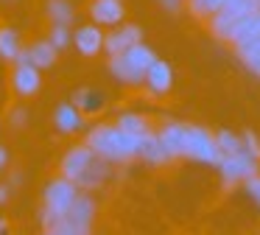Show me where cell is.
I'll list each match as a JSON object with an SVG mask.
<instances>
[{
	"label": "cell",
	"instance_id": "cell-34",
	"mask_svg": "<svg viewBox=\"0 0 260 235\" xmlns=\"http://www.w3.org/2000/svg\"><path fill=\"white\" fill-rule=\"evenodd\" d=\"M20 182H23V173H12V177H9V185H12V190L17 188Z\"/></svg>",
	"mask_w": 260,
	"mask_h": 235
},
{
	"label": "cell",
	"instance_id": "cell-8",
	"mask_svg": "<svg viewBox=\"0 0 260 235\" xmlns=\"http://www.w3.org/2000/svg\"><path fill=\"white\" fill-rule=\"evenodd\" d=\"M92 221H95V199L81 190L76 204L70 207L68 216L62 218V224L68 229H73V232H79V235H92Z\"/></svg>",
	"mask_w": 260,
	"mask_h": 235
},
{
	"label": "cell",
	"instance_id": "cell-28",
	"mask_svg": "<svg viewBox=\"0 0 260 235\" xmlns=\"http://www.w3.org/2000/svg\"><path fill=\"white\" fill-rule=\"evenodd\" d=\"M243 188H246V193H249V196H252V201H254V204L260 207V171L243 179Z\"/></svg>",
	"mask_w": 260,
	"mask_h": 235
},
{
	"label": "cell",
	"instance_id": "cell-36",
	"mask_svg": "<svg viewBox=\"0 0 260 235\" xmlns=\"http://www.w3.org/2000/svg\"><path fill=\"white\" fill-rule=\"evenodd\" d=\"M12 3H17V0H0V6H12Z\"/></svg>",
	"mask_w": 260,
	"mask_h": 235
},
{
	"label": "cell",
	"instance_id": "cell-19",
	"mask_svg": "<svg viewBox=\"0 0 260 235\" xmlns=\"http://www.w3.org/2000/svg\"><path fill=\"white\" fill-rule=\"evenodd\" d=\"M109 162L101 160V157H95V160L87 165V171L81 173L79 179H76V185H79V190H84V193H92V190H98L104 182L109 179Z\"/></svg>",
	"mask_w": 260,
	"mask_h": 235
},
{
	"label": "cell",
	"instance_id": "cell-25",
	"mask_svg": "<svg viewBox=\"0 0 260 235\" xmlns=\"http://www.w3.org/2000/svg\"><path fill=\"white\" fill-rule=\"evenodd\" d=\"M224 3H230V0H187V9H190V14H193V17L210 20V17H213Z\"/></svg>",
	"mask_w": 260,
	"mask_h": 235
},
{
	"label": "cell",
	"instance_id": "cell-12",
	"mask_svg": "<svg viewBox=\"0 0 260 235\" xmlns=\"http://www.w3.org/2000/svg\"><path fill=\"white\" fill-rule=\"evenodd\" d=\"M126 17L123 0H90V22L101 28H115Z\"/></svg>",
	"mask_w": 260,
	"mask_h": 235
},
{
	"label": "cell",
	"instance_id": "cell-4",
	"mask_svg": "<svg viewBox=\"0 0 260 235\" xmlns=\"http://www.w3.org/2000/svg\"><path fill=\"white\" fill-rule=\"evenodd\" d=\"M252 11H257L252 0H230V3H224V6H221V9L207 20L213 37H215V39H224V42H226V39L232 37V31H235V28L241 25V22L246 20Z\"/></svg>",
	"mask_w": 260,
	"mask_h": 235
},
{
	"label": "cell",
	"instance_id": "cell-3",
	"mask_svg": "<svg viewBox=\"0 0 260 235\" xmlns=\"http://www.w3.org/2000/svg\"><path fill=\"white\" fill-rule=\"evenodd\" d=\"M154 59H157V53H154L146 42H137V45H132L126 53L109 56L107 70H109V76L118 78L126 87H140L143 78H146V70L151 67Z\"/></svg>",
	"mask_w": 260,
	"mask_h": 235
},
{
	"label": "cell",
	"instance_id": "cell-14",
	"mask_svg": "<svg viewBox=\"0 0 260 235\" xmlns=\"http://www.w3.org/2000/svg\"><path fill=\"white\" fill-rule=\"evenodd\" d=\"M143 84H146V90L151 95H157V98H159V95H168L171 87H174V70H171V65L157 56V59L151 62V67L146 70Z\"/></svg>",
	"mask_w": 260,
	"mask_h": 235
},
{
	"label": "cell",
	"instance_id": "cell-31",
	"mask_svg": "<svg viewBox=\"0 0 260 235\" xmlns=\"http://www.w3.org/2000/svg\"><path fill=\"white\" fill-rule=\"evenodd\" d=\"M42 235H79V232H73V229H68L64 224H59V227H53V229H42Z\"/></svg>",
	"mask_w": 260,
	"mask_h": 235
},
{
	"label": "cell",
	"instance_id": "cell-1",
	"mask_svg": "<svg viewBox=\"0 0 260 235\" xmlns=\"http://www.w3.org/2000/svg\"><path fill=\"white\" fill-rule=\"evenodd\" d=\"M143 137H132L115 123H95L84 132V143L95 151V157L107 160L109 165H120L137 157Z\"/></svg>",
	"mask_w": 260,
	"mask_h": 235
},
{
	"label": "cell",
	"instance_id": "cell-10",
	"mask_svg": "<svg viewBox=\"0 0 260 235\" xmlns=\"http://www.w3.org/2000/svg\"><path fill=\"white\" fill-rule=\"evenodd\" d=\"M92 160H95V151L81 140V143L70 145V149L62 154V160H59V177L73 179V182H76V179L87 171V165H90Z\"/></svg>",
	"mask_w": 260,
	"mask_h": 235
},
{
	"label": "cell",
	"instance_id": "cell-18",
	"mask_svg": "<svg viewBox=\"0 0 260 235\" xmlns=\"http://www.w3.org/2000/svg\"><path fill=\"white\" fill-rule=\"evenodd\" d=\"M76 104V109L81 112L84 118H92L98 115V112L107 106V95L101 93V90H92V87H79L73 93V98H70Z\"/></svg>",
	"mask_w": 260,
	"mask_h": 235
},
{
	"label": "cell",
	"instance_id": "cell-20",
	"mask_svg": "<svg viewBox=\"0 0 260 235\" xmlns=\"http://www.w3.org/2000/svg\"><path fill=\"white\" fill-rule=\"evenodd\" d=\"M28 62L34 67H40V70H51L53 65H56V56H59V50L53 48L51 42H48V37L45 39H34V42L28 45Z\"/></svg>",
	"mask_w": 260,
	"mask_h": 235
},
{
	"label": "cell",
	"instance_id": "cell-29",
	"mask_svg": "<svg viewBox=\"0 0 260 235\" xmlns=\"http://www.w3.org/2000/svg\"><path fill=\"white\" fill-rule=\"evenodd\" d=\"M25 123H28V109L25 106H12V112H9V126L23 129Z\"/></svg>",
	"mask_w": 260,
	"mask_h": 235
},
{
	"label": "cell",
	"instance_id": "cell-21",
	"mask_svg": "<svg viewBox=\"0 0 260 235\" xmlns=\"http://www.w3.org/2000/svg\"><path fill=\"white\" fill-rule=\"evenodd\" d=\"M23 39H20V31L12 25H0V59L3 62H12L20 56V50H23Z\"/></svg>",
	"mask_w": 260,
	"mask_h": 235
},
{
	"label": "cell",
	"instance_id": "cell-16",
	"mask_svg": "<svg viewBox=\"0 0 260 235\" xmlns=\"http://www.w3.org/2000/svg\"><path fill=\"white\" fill-rule=\"evenodd\" d=\"M137 157H140L143 162H148V165H168V162H174V154H171L168 149L162 145V140L157 137V132L146 134V137L140 140V149H137Z\"/></svg>",
	"mask_w": 260,
	"mask_h": 235
},
{
	"label": "cell",
	"instance_id": "cell-11",
	"mask_svg": "<svg viewBox=\"0 0 260 235\" xmlns=\"http://www.w3.org/2000/svg\"><path fill=\"white\" fill-rule=\"evenodd\" d=\"M137 42H143V28L132 25V22H120V25H115L109 34H104V50H107V56L126 53V50Z\"/></svg>",
	"mask_w": 260,
	"mask_h": 235
},
{
	"label": "cell",
	"instance_id": "cell-26",
	"mask_svg": "<svg viewBox=\"0 0 260 235\" xmlns=\"http://www.w3.org/2000/svg\"><path fill=\"white\" fill-rule=\"evenodd\" d=\"M48 42H51L56 50L70 48V45H73V31H70V25H51V31H48Z\"/></svg>",
	"mask_w": 260,
	"mask_h": 235
},
{
	"label": "cell",
	"instance_id": "cell-6",
	"mask_svg": "<svg viewBox=\"0 0 260 235\" xmlns=\"http://www.w3.org/2000/svg\"><path fill=\"white\" fill-rule=\"evenodd\" d=\"M218 173H221V182L226 185V188H232V185L243 182L246 177H252V173L260 171V160H254L252 154H246V151H241V154H226L218 160Z\"/></svg>",
	"mask_w": 260,
	"mask_h": 235
},
{
	"label": "cell",
	"instance_id": "cell-13",
	"mask_svg": "<svg viewBox=\"0 0 260 235\" xmlns=\"http://www.w3.org/2000/svg\"><path fill=\"white\" fill-rule=\"evenodd\" d=\"M73 48L81 56H98L104 50V28L95 22H84L73 31Z\"/></svg>",
	"mask_w": 260,
	"mask_h": 235
},
{
	"label": "cell",
	"instance_id": "cell-2",
	"mask_svg": "<svg viewBox=\"0 0 260 235\" xmlns=\"http://www.w3.org/2000/svg\"><path fill=\"white\" fill-rule=\"evenodd\" d=\"M79 185L73 179H64V177H56L45 185L42 190V207H40V224L42 229H53L62 224V218L68 216V210L76 204L79 199Z\"/></svg>",
	"mask_w": 260,
	"mask_h": 235
},
{
	"label": "cell",
	"instance_id": "cell-5",
	"mask_svg": "<svg viewBox=\"0 0 260 235\" xmlns=\"http://www.w3.org/2000/svg\"><path fill=\"white\" fill-rule=\"evenodd\" d=\"M185 157H190V160H196V162H204V165H218L221 151H218V143H215V134L204 126L187 123Z\"/></svg>",
	"mask_w": 260,
	"mask_h": 235
},
{
	"label": "cell",
	"instance_id": "cell-7",
	"mask_svg": "<svg viewBox=\"0 0 260 235\" xmlns=\"http://www.w3.org/2000/svg\"><path fill=\"white\" fill-rule=\"evenodd\" d=\"M226 42L235 48L238 59H243V56H249L252 50H257L260 48V9L252 11V14L232 31V37L226 39Z\"/></svg>",
	"mask_w": 260,
	"mask_h": 235
},
{
	"label": "cell",
	"instance_id": "cell-30",
	"mask_svg": "<svg viewBox=\"0 0 260 235\" xmlns=\"http://www.w3.org/2000/svg\"><path fill=\"white\" fill-rule=\"evenodd\" d=\"M159 6H162L165 11H171V14H176V11L185 9V0H157Z\"/></svg>",
	"mask_w": 260,
	"mask_h": 235
},
{
	"label": "cell",
	"instance_id": "cell-15",
	"mask_svg": "<svg viewBox=\"0 0 260 235\" xmlns=\"http://www.w3.org/2000/svg\"><path fill=\"white\" fill-rule=\"evenodd\" d=\"M84 123H87V118L76 109L73 101L56 104V109H53V126H56L59 134H79L84 129Z\"/></svg>",
	"mask_w": 260,
	"mask_h": 235
},
{
	"label": "cell",
	"instance_id": "cell-24",
	"mask_svg": "<svg viewBox=\"0 0 260 235\" xmlns=\"http://www.w3.org/2000/svg\"><path fill=\"white\" fill-rule=\"evenodd\" d=\"M215 143H218L221 157H226V154H241V151H246V149H243L241 134L230 132V129H221V132H215Z\"/></svg>",
	"mask_w": 260,
	"mask_h": 235
},
{
	"label": "cell",
	"instance_id": "cell-22",
	"mask_svg": "<svg viewBox=\"0 0 260 235\" xmlns=\"http://www.w3.org/2000/svg\"><path fill=\"white\" fill-rule=\"evenodd\" d=\"M115 126H120L126 134H132V137H146V134H151V123H148L146 115H140V112H120L118 121H115Z\"/></svg>",
	"mask_w": 260,
	"mask_h": 235
},
{
	"label": "cell",
	"instance_id": "cell-35",
	"mask_svg": "<svg viewBox=\"0 0 260 235\" xmlns=\"http://www.w3.org/2000/svg\"><path fill=\"white\" fill-rule=\"evenodd\" d=\"M0 235H9V221L6 218H0Z\"/></svg>",
	"mask_w": 260,
	"mask_h": 235
},
{
	"label": "cell",
	"instance_id": "cell-32",
	"mask_svg": "<svg viewBox=\"0 0 260 235\" xmlns=\"http://www.w3.org/2000/svg\"><path fill=\"white\" fill-rule=\"evenodd\" d=\"M12 199V185L9 182H0V204H6Z\"/></svg>",
	"mask_w": 260,
	"mask_h": 235
},
{
	"label": "cell",
	"instance_id": "cell-27",
	"mask_svg": "<svg viewBox=\"0 0 260 235\" xmlns=\"http://www.w3.org/2000/svg\"><path fill=\"white\" fill-rule=\"evenodd\" d=\"M243 140V149H246V154H252L254 160H260V137L252 132V129H246V132L241 134Z\"/></svg>",
	"mask_w": 260,
	"mask_h": 235
},
{
	"label": "cell",
	"instance_id": "cell-17",
	"mask_svg": "<svg viewBox=\"0 0 260 235\" xmlns=\"http://www.w3.org/2000/svg\"><path fill=\"white\" fill-rule=\"evenodd\" d=\"M185 134H187V123H179V121H168L157 129V137L174 154V160L185 157Z\"/></svg>",
	"mask_w": 260,
	"mask_h": 235
},
{
	"label": "cell",
	"instance_id": "cell-33",
	"mask_svg": "<svg viewBox=\"0 0 260 235\" xmlns=\"http://www.w3.org/2000/svg\"><path fill=\"white\" fill-rule=\"evenodd\" d=\"M6 165H9V149L0 145V171H6Z\"/></svg>",
	"mask_w": 260,
	"mask_h": 235
},
{
	"label": "cell",
	"instance_id": "cell-23",
	"mask_svg": "<svg viewBox=\"0 0 260 235\" xmlns=\"http://www.w3.org/2000/svg\"><path fill=\"white\" fill-rule=\"evenodd\" d=\"M45 14L51 20V25H73L76 20V6L70 0H48Z\"/></svg>",
	"mask_w": 260,
	"mask_h": 235
},
{
	"label": "cell",
	"instance_id": "cell-9",
	"mask_svg": "<svg viewBox=\"0 0 260 235\" xmlns=\"http://www.w3.org/2000/svg\"><path fill=\"white\" fill-rule=\"evenodd\" d=\"M9 84H12V93L17 95V98H31V95H37V93H40V87H42V70H40V67H34L31 62L12 65Z\"/></svg>",
	"mask_w": 260,
	"mask_h": 235
},
{
	"label": "cell",
	"instance_id": "cell-37",
	"mask_svg": "<svg viewBox=\"0 0 260 235\" xmlns=\"http://www.w3.org/2000/svg\"><path fill=\"white\" fill-rule=\"evenodd\" d=\"M252 3H254V9H260V0H252Z\"/></svg>",
	"mask_w": 260,
	"mask_h": 235
}]
</instances>
